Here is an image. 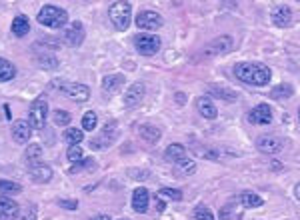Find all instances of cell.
<instances>
[{"label": "cell", "instance_id": "1", "mask_svg": "<svg viewBox=\"0 0 300 220\" xmlns=\"http://www.w3.org/2000/svg\"><path fill=\"white\" fill-rule=\"evenodd\" d=\"M234 76L250 86H266L272 78V72L262 62H238L234 66Z\"/></svg>", "mask_w": 300, "mask_h": 220}, {"label": "cell", "instance_id": "2", "mask_svg": "<svg viewBox=\"0 0 300 220\" xmlns=\"http://www.w3.org/2000/svg\"><path fill=\"white\" fill-rule=\"evenodd\" d=\"M50 88L62 92L66 98H70L76 104H82V102H86L90 98V88L86 84H80V82H66V80L58 78V80L50 82Z\"/></svg>", "mask_w": 300, "mask_h": 220}, {"label": "cell", "instance_id": "3", "mask_svg": "<svg viewBox=\"0 0 300 220\" xmlns=\"http://www.w3.org/2000/svg\"><path fill=\"white\" fill-rule=\"evenodd\" d=\"M108 16H110V22L114 24L116 30H126L130 26V20H132V6H130V2H126V0L112 2L110 8H108Z\"/></svg>", "mask_w": 300, "mask_h": 220}, {"label": "cell", "instance_id": "4", "mask_svg": "<svg viewBox=\"0 0 300 220\" xmlns=\"http://www.w3.org/2000/svg\"><path fill=\"white\" fill-rule=\"evenodd\" d=\"M36 18L42 26H48V28H62L64 24H68V12L64 8L52 6V4L42 6Z\"/></svg>", "mask_w": 300, "mask_h": 220}, {"label": "cell", "instance_id": "5", "mask_svg": "<svg viewBox=\"0 0 300 220\" xmlns=\"http://www.w3.org/2000/svg\"><path fill=\"white\" fill-rule=\"evenodd\" d=\"M116 134H118V122H116V120H108V122L102 126L98 136H94V138L90 140V148H94V150H104V148H108V146L116 140Z\"/></svg>", "mask_w": 300, "mask_h": 220}, {"label": "cell", "instance_id": "6", "mask_svg": "<svg viewBox=\"0 0 300 220\" xmlns=\"http://www.w3.org/2000/svg\"><path fill=\"white\" fill-rule=\"evenodd\" d=\"M48 118V102L44 98H38L32 102V106L28 110V124L32 130H42Z\"/></svg>", "mask_w": 300, "mask_h": 220}, {"label": "cell", "instance_id": "7", "mask_svg": "<svg viewBox=\"0 0 300 220\" xmlns=\"http://www.w3.org/2000/svg\"><path fill=\"white\" fill-rule=\"evenodd\" d=\"M162 40L156 34H138L134 36V48L142 56H154L160 50Z\"/></svg>", "mask_w": 300, "mask_h": 220}, {"label": "cell", "instance_id": "8", "mask_svg": "<svg viewBox=\"0 0 300 220\" xmlns=\"http://www.w3.org/2000/svg\"><path fill=\"white\" fill-rule=\"evenodd\" d=\"M232 48H234V40L230 36H218L206 44V48L202 50V56H222L228 54Z\"/></svg>", "mask_w": 300, "mask_h": 220}, {"label": "cell", "instance_id": "9", "mask_svg": "<svg viewBox=\"0 0 300 220\" xmlns=\"http://www.w3.org/2000/svg\"><path fill=\"white\" fill-rule=\"evenodd\" d=\"M134 22H136V26L142 28V30H158V28L164 24L162 16H160L156 10H142V12H138Z\"/></svg>", "mask_w": 300, "mask_h": 220}, {"label": "cell", "instance_id": "10", "mask_svg": "<svg viewBox=\"0 0 300 220\" xmlns=\"http://www.w3.org/2000/svg\"><path fill=\"white\" fill-rule=\"evenodd\" d=\"M84 38H86V32H84V26H82L80 20H74V22L68 24V28L64 30V42H66L68 46H72V48L80 46V44L84 42Z\"/></svg>", "mask_w": 300, "mask_h": 220}, {"label": "cell", "instance_id": "11", "mask_svg": "<svg viewBox=\"0 0 300 220\" xmlns=\"http://www.w3.org/2000/svg\"><path fill=\"white\" fill-rule=\"evenodd\" d=\"M256 146L264 154H278L284 148V140L278 138V136H274V134H266V136H260L256 140Z\"/></svg>", "mask_w": 300, "mask_h": 220}, {"label": "cell", "instance_id": "12", "mask_svg": "<svg viewBox=\"0 0 300 220\" xmlns=\"http://www.w3.org/2000/svg\"><path fill=\"white\" fill-rule=\"evenodd\" d=\"M270 18H272V24H274V26L286 28V26H290V22H292V10H290V6H286V4H278V6L272 8Z\"/></svg>", "mask_w": 300, "mask_h": 220}, {"label": "cell", "instance_id": "13", "mask_svg": "<svg viewBox=\"0 0 300 220\" xmlns=\"http://www.w3.org/2000/svg\"><path fill=\"white\" fill-rule=\"evenodd\" d=\"M144 92H146V86H144L142 82H134V84L128 88V92L124 94V104H126V108L138 106L140 100L144 98Z\"/></svg>", "mask_w": 300, "mask_h": 220}, {"label": "cell", "instance_id": "14", "mask_svg": "<svg viewBox=\"0 0 300 220\" xmlns=\"http://www.w3.org/2000/svg\"><path fill=\"white\" fill-rule=\"evenodd\" d=\"M30 132H32V128H30L28 120H16V122H12L10 134H12L14 142H18V144H26L28 138H30Z\"/></svg>", "mask_w": 300, "mask_h": 220}, {"label": "cell", "instance_id": "15", "mask_svg": "<svg viewBox=\"0 0 300 220\" xmlns=\"http://www.w3.org/2000/svg\"><path fill=\"white\" fill-rule=\"evenodd\" d=\"M248 122L250 124H270L272 122V108L268 104H258L256 108L250 110Z\"/></svg>", "mask_w": 300, "mask_h": 220}, {"label": "cell", "instance_id": "16", "mask_svg": "<svg viewBox=\"0 0 300 220\" xmlns=\"http://www.w3.org/2000/svg\"><path fill=\"white\" fill-rule=\"evenodd\" d=\"M150 206V192L146 188H136L132 192V208L138 212V214H144Z\"/></svg>", "mask_w": 300, "mask_h": 220}, {"label": "cell", "instance_id": "17", "mask_svg": "<svg viewBox=\"0 0 300 220\" xmlns=\"http://www.w3.org/2000/svg\"><path fill=\"white\" fill-rule=\"evenodd\" d=\"M20 206L8 198V196H0V220H16Z\"/></svg>", "mask_w": 300, "mask_h": 220}, {"label": "cell", "instance_id": "18", "mask_svg": "<svg viewBox=\"0 0 300 220\" xmlns=\"http://www.w3.org/2000/svg\"><path fill=\"white\" fill-rule=\"evenodd\" d=\"M30 180L36 182V184H46L52 180V168L46 164H34L30 168Z\"/></svg>", "mask_w": 300, "mask_h": 220}, {"label": "cell", "instance_id": "19", "mask_svg": "<svg viewBox=\"0 0 300 220\" xmlns=\"http://www.w3.org/2000/svg\"><path fill=\"white\" fill-rule=\"evenodd\" d=\"M122 84H124V76H122V74H108V76H104V80H102V88H104V92H108V94L118 92V90L122 88Z\"/></svg>", "mask_w": 300, "mask_h": 220}, {"label": "cell", "instance_id": "20", "mask_svg": "<svg viewBox=\"0 0 300 220\" xmlns=\"http://www.w3.org/2000/svg\"><path fill=\"white\" fill-rule=\"evenodd\" d=\"M196 108H198L200 114H202L204 118H208V120H212V118L218 116V108L214 106V102H212L208 96H200L198 100H196Z\"/></svg>", "mask_w": 300, "mask_h": 220}, {"label": "cell", "instance_id": "21", "mask_svg": "<svg viewBox=\"0 0 300 220\" xmlns=\"http://www.w3.org/2000/svg\"><path fill=\"white\" fill-rule=\"evenodd\" d=\"M28 32H30V22H28V18H26L24 14L14 16V20H12V34L18 36V38H22V36H26Z\"/></svg>", "mask_w": 300, "mask_h": 220}, {"label": "cell", "instance_id": "22", "mask_svg": "<svg viewBox=\"0 0 300 220\" xmlns=\"http://www.w3.org/2000/svg\"><path fill=\"white\" fill-rule=\"evenodd\" d=\"M164 156H166V160H170V162H174V164H178V162H182L184 158H188V156H186V148H184L182 144H170V146L166 148Z\"/></svg>", "mask_w": 300, "mask_h": 220}, {"label": "cell", "instance_id": "23", "mask_svg": "<svg viewBox=\"0 0 300 220\" xmlns=\"http://www.w3.org/2000/svg\"><path fill=\"white\" fill-rule=\"evenodd\" d=\"M208 92H210L212 96H218V98L226 100V102H234V100L238 98V94H236L234 90L226 88V86H216V84H212V86L208 88Z\"/></svg>", "mask_w": 300, "mask_h": 220}, {"label": "cell", "instance_id": "24", "mask_svg": "<svg viewBox=\"0 0 300 220\" xmlns=\"http://www.w3.org/2000/svg\"><path fill=\"white\" fill-rule=\"evenodd\" d=\"M240 204L244 208H260L264 204V200L256 194V192H242L240 194Z\"/></svg>", "mask_w": 300, "mask_h": 220}, {"label": "cell", "instance_id": "25", "mask_svg": "<svg viewBox=\"0 0 300 220\" xmlns=\"http://www.w3.org/2000/svg\"><path fill=\"white\" fill-rule=\"evenodd\" d=\"M16 76V68L10 60L6 58H0V82H8Z\"/></svg>", "mask_w": 300, "mask_h": 220}, {"label": "cell", "instance_id": "26", "mask_svg": "<svg viewBox=\"0 0 300 220\" xmlns=\"http://www.w3.org/2000/svg\"><path fill=\"white\" fill-rule=\"evenodd\" d=\"M24 156H26V162H28L30 166L40 164V158H42V146H40V144H30V146L26 148Z\"/></svg>", "mask_w": 300, "mask_h": 220}, {"label": "cell", "instance_id": "27", "mask_svg": "<svg viewBox=\"0 0 300 220\" xmlns=\"http://www.w3.org/2000/svg\"><path fill=\"white\" fill-rule=\"evenodd\" d=\"M64 140L70 144V146H78L82 140H84V132L80 130V128H66L64 130Z\"/></svg>", "mask_w": 300, "mask_h": 220}, {"label": "cell", "instance_id": "28", "mask_svg": "<svg viewBox=\"0 0 300 220\" xmlns=\"http://www.w3.org/2000/svg\"><path fill=\"white\" fill-rule=\"evenodd\" d=\"M140 136H142V140H146L150 144H156L158 140H160V130L158 128H154V126H150V124H144V126H140Z\"/></svg>", "mask_w": 300, "mask_h": 220}, {"label": "cell", "instance_id": "29", "mask_svg": "<svg viewBox=\"0 0 300 220\" xmlns=\"http://www.w3.org/2000/svg\"><path fill=\"white\" fill-rule=\"evenodd\" d=\"M22 186L18 182L12 180H0V196H12V194H20Z\"/></svg>", "mask_w": 300, "mask_h": 220}, {"label": "cell", "instance_id": "30", "mask_svg": "<svg viewBox=\"0 0 300 220\" xmlns=\"http://www.w3.org/2000/svg\"><path fill=\"white\" fill-rule=\"evenodd\" d=\"M292 92H294V88H292L290 84H278V86H274V88L270 90V96H272L274 100H282V98H290Z\"/></svg>", "mask_w": 300, "mask_h": 220}, {"label": "cell", "instance_id": "31", "mask_svg": "<svg viewBox=\"0 0 300 220\" xmlns=\"http://www.w3.org/2000/svg\"><path fill=\"white\" fill-rule=\"evenodd\" d=\"M38 218V208H36V204H26V206H22L20 210H18V216L16 220H36Z\"/></svg>", "mask_w": 300, "mask_h": 220}, {"label": "cell", "instance_id": "32", "mask_svg": "<svg viewBox=\"0 0 300 220\" xmlns=\"http://www.w3.org/2000/svg\"><path fill=\"white\" fill-rule=\"evenodd\" d=\"M96 124H98V116H96V112L90 110V112H86V114L82 116V128H84V130L90 132V130L96 128Z\"/></svg>", "mask_w": 300, "mask_h": 220}, {"label": "cell", "instance_id": "33", "mask_svg": "<svg viewBox=\"0 0 300 220\" xmlns=\"http://www.w3.org/2000/svg\"><path fill=\"white\" fill-rule=\"evenodd\" d=\"M52 120H54V124H58V126H66V124H70L72 116H70L68 112H64V110H54V112H52Z\"/></svg>", "mask_w": 300, "mask_h": 220}, {"label": "cell", "instance_id": "34", "mask_svg": "<svg viewBox=\"0 0 300 220\" xmlns=\"http://www.w3.org/2000/svg\"><path fill=\"white\" fill-rule=\"evenodd\" d=\"M66 158H68V162L78 164V162H82V160H84V154H82L80 146H70V148H68V152H66Z\"/></svg>", "mask_w": 300, "mask_h": 220}, {"label": "cell", "instance_id": "35", "mask_svg": "<svg viewBox=\"0 0 300 220\" xmlns=\"http://www.w3.org/2000/svg\"><path fill=\"white\" fill-rule=\"evenodd\" d=\"M158 198H170V200H182V192L180 190H174V188H160Z\"/></svg>", "mask_w": 300, "mask_h": 220}, {"label": "cell", "instance_id": "36", "mask_svg": "<svg viewBox=\"0 0 300 220\" xmlns=\"http://www.w3.org/2000/svg\"><path fill=\"white\" fill-rule=\"evenodd\" d=\"M194 218L196 220H216L214 218V214H212V210H210L208 206H204V204L196 206V210H194Z\"/></svg>", "mask_w": 300, "mask_h": 220}, {"label": "cell", "instance_id": "37", "mask_svg": "<svg viewBox=\"0 0 300 220\" xmlns=\"http://www.w3.org/2000/svg\"><path fill=\"white\" fill-rule=\"evenodd\" d=\"M38 66H42V68H56L58 66V60H56V56L52 54H42L38 56Z\"/></svg>", "mask_w": 300, "mask_h": 220}, {"label": "cell", "instance_id": "38", "mask_svg": "<svg viewBox=\"0 0 300 220\" xmlns=\"http://www.w3.org/2000/svg\"><path fill=\"white\" fill-rule=\"evenodd\" d=\"M176 168H178L180 172H184V174H194V172H196V162L190 160V158H184L182 162L176 164Z\"/></svg>", "mask_w": 300, "mask_h": 220}, {"label": "cell", "instance_id": "39", "mask_svg": "<svg viewBox=\"0 0 300 220\" xmlns=\"http://www.w3.org/2000/svg\"><path fill=\"white\" fill-rule=\"evenodd\" d=\"M238 216L236 212H234V204H226L222 210H220V220H234Z\"/></svg>", "mask_w": 300, "mask_h": 220}, {"label": "cell", "instance_id": "40", "mask_svg": "<svg viewBox=\"0 0 300 220\" xmlns=\"http://www.w3.org/2000/svg\"><path fill=\"white\" fill-rule=\"evenodd\" d=\"M58 206H62V208H68V210H76V208H78V200H74V198H70V200H64V198H60V200H58Z\"/></svg>", "mask_w": 300, "mask_h": 220}, {"label": "cell", "instance_id": "41", "mask_svg": "<svg viewBox=\"0 0 300 220\" xmlns=\"http://www.w3.org/2000/svg\"><path fill=\"white\" fill-rule=\"evenodd\" d=\"M156 208H158V210H160V212H162V210H164V208H166V204H164V202H162V200H160V198H158V196H156Z\"/></svg>", "mask_w": 300, "mask_h": 220}, {"label": "cell", "instance_id": "42", "mask_svg": "<svg viewBox=\"0 0 300 220\" xmlns=\"http://www.w3.org/2000/svg\"><path fill=\"white\" fill-rule=\"evenodd\" d=\"M92 220H112V218H110L108 214H98V216H94Z\"/></svg>", "mask_w": 300, "mask_h": 220}, {"label": "cell", "instance_id": "43", "mask_svg": "<svg viewBox=\"0 0 300 220\" xmlns=\"http://www.w3.org/2000/svg\"><path fill=\"white\" fill-rule=\"evenodd\" d=\"M176 100H178V102H180V104H182V102H184V100H186V98H184V94H176Z\"/></svg>", "mask_w": 300, "mask_h": 220}, {"label": "cell", "instance_id": "44", "mask_svg": "<svg viewBox=\"0 0 300 220\" xmlns=\"http://www.w3.org/2000/svg\"><path fill=\"white\" fill-rule=\"evenodd\" d=\"M294 194H296V198L300 200V182L296 184V188H294Z\"/></svg>", "mask_w": 300, "mask_h": 220}, {"label": "cell", "instance_id": "45", "mask_svg": "<svg viewBox=\"0 0 300 220\" xmlns=\"http://www.w3.org/2000/svg\"><path fill=\"white\" fill-rule=\"evenodd\" d=\"M298 122H300V108H298Z\"/></svg>", "mask_w": 300, "mask_h": 220}]
</instances>
